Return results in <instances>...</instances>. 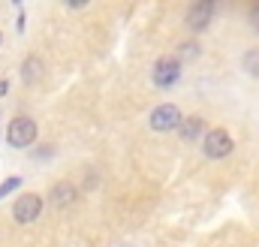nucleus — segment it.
Segmentation results:
<instances>
[{
	"label": "nucleus",
	"mask_w": 259,
	"mask_h": 247,
	"mask_svg": "<svg viewBox=\"0 0 259 247\" xmlns=\"http://www.w3.org/2000/svg\"><path fill=\"white\" fill-rule=\"evenodd\" d=\"M42 208H46V199L39 193H21L12 202V220L21 223V226H30L42 217Z\"/></svg>",
	"instance_id": "nucleus-1"
},
{
	"label": "nucleus",
	"mask_w": 259,
	"mask_h": 247,
	"mask_svg": "<svg viewBox=\"0 0 259 247\" xmlns=\"http://www.w3.org/2000/svg\"><path fill=\"white\" fill-rule=\"evenodd\" d=\"M36 136H39V127H36V121L30 115H18L6 127V142L12 148H30L36 142Z\"/></svg>",
	"instance_id": "nucleus-2"
},
{
	"label": "nucleus",
	"mask_w": 259,
	"mask_h": 247,
	"mask_svg": "<svg viewBox=\"0 0 259 247\" xmlns=\"http://www.w3.org/2000/svg\"><path fill=\"white\" fill-rule=\"evenodd\" d=\"M232 148H235V142H232V136H229L223 127L208 130L205 139H202V154H205L208 160H223V157L232 154Z\"/></svg>",
	"instance_id": "nucleus-3"
},
{
	"label": "nucleus",
	"mask_w": 259,
	"mask_h": 247,
	"mask_svg": "<svg viewBox=\"0 0 259 247\" xmlns=\"http://www.w3.org/2000/svg\"><path fill=\"white\" fill-rule=\"evenodd\" d=\"M184 121V115H181V109L175 106V103H160L151 115H148V127L154 130V133H172V130H178Z\"/></svg>",
	"instance_id": "nucleus-4"
},
{
	"label": "nucleus",
	"mask_w": 259,
	"mask_h": 247,
	"mask_svg": "<svg viewBox=\"0 0 259 247\" xmlns=\"http://www.w3.org/2000/svg\"><path fill=\"white\" fill-rule=\"evenodd\" d=\"M178 78H181V61H178L175 55H163L160 61L154 63V72H151V81H154L157 88H163V91H169L172 85H178Z\"/></svg>",
	"instance_id": "nucleus-5"
},
{
	"label": "nucleus",
	"mask_w": 259,
	"mask_h": 247,
	"mask_svg": "<svg viewBox=\"0 0 259 247\" xmlns=\"http://www.w3.org/2000/svg\"><path fill=\"white\" fill-rule=\"evenodd\" d=\"M214 12H217V3H214V0H199V3H193V6L187 9V15H184V27H187L190 33H202V30L211 24Z\"/></svg>",
	"instance_id": "nucleus-6"
},
{
	"label": "nucleus",
	"mask_w": 259,
	"mask_h": 247,
	"mask_svg": "<svg viewBox=\"0 0 259 247\" xmlns=\"http://www.w3.org/2000/svg\"><path fill=\"white\" fill-rule=\"evenodd\" d=\"M78 184H72L69 178H64V181H58V184H52V190H49V205L55 208V211H66L69 205H75V199H78Z\"/></svg>",
	"instance_id": "nucleus-7"
},
{
	"label": "nucleus",
	"mask_w": 259,
	"mask_h": 247,
	"mask_svg": "<svg viewBox=\"0 0 259 247\" xmlns=\"http://www.w3.org/2000/svg\"><path fill=\"white\" fill-rule=\"evenodd\" d=\"M21 81L24 85H36L39 78H42V72H46V61L39 58V55H27L24 61H21Z\"/></svg>",
	"instance_id": "nucleus-8"
},
{
	"label": "nucleus",
	"mask_w": 259,
	"mask_h": 247,
	"mask_svg": "<svg viewBox=\"0 0 259 247\" xmlns=\"http://www.w3.org/2000/svg\"><path fill=\"white\" fill-rule=\"evenodd\" d=\"M202 133H205V118H199V115L184 118L181 127H178V136H181L184 142H199V139H205Z\"/></svg>",
	"instance_id": "nucleus-9"
},
{
	"label": "nucleus",
	"mask_w": 259,
	"mask_h": 247,
	"mask_svg": "<svg viewBox=\"0 0 259 247\" xmlns=\"http://www.w3.org/2000/svg\"><path fill=\"white\" fill-rule=\"evenodd\" d=\"M175 58H178V61H196V58H199V43H196V39L181 43L178 52H175Z\"/></svg>",
	"instance_id": "nucleus-10"
},
{
	"label": "nucleus",
	"mask_w": 259,
	"mask_h": 247,
	"mask_svg": "<svg viewBox=\"0 0 259 247\" xmlns=\"http://www.w3.org/2000/svg\"><path fill=\"white\" fill-rule=\"evenodd\" d=\"M241 63H244V72H247V75L259 78V49H250V52L241 58Z\"/></svg>",
	"instance_id": "nucleus-11"
},
{
	"label": "nucleus",
	"mask_w": 259,
	"mask_h": 247,
	"mask_svg": "<svg viewBox=\"0 0 259 247\" xmlns=\"http://www.w3.org/2000/svg\"><path fill=\"white\" fill-rule=\"evenodd\" d=\"M12 190H21V178L18 175H12V178H6L3 184H0V199H6Z\"/></svg>",
	"instance_id": "nucleus-12"
},
{
	"label": "nucleus",
	"mask_w": 259,
	"mask_h": 247,
	"mask_svg": "<svg viewBox=\"0 0 259 247\" xmlns=\"http://www.w3.org/2000/svg\"><path fill=\"white\" fill-rule=\"evenodd\" d=\"M247 21H250V27H253V30H259V3H256V6H250Z\"/></svg>",
	"instance_id": "nucleus-13"
},
{
	"label": "nucleus",
	"mask_w": 259,
	"mask_h": 247,
	"mask_svg": "<svg viewBox=\"0 0 259 247\" xmlns=\"http://www.w3.org/2000/svg\"><path fill=\"white\" fill-rule=\"evenodd\" d=\"M15 27H18V30H24V9L18 12V18H15Z\"/></svg>",
	"instance_id": "nucleus-14"
},
{
	"label": "nucleus",
	"mask_w": 259,
	"mask_h": 247,
	"mask_svg": "<svg viewBox=\"0 0 259 247\" xmlns=\"http://www.w3.org/2000/svg\"><path fill=\"white\" fill-rule=\"evenodd\" d=\"M0 46H3V33H0Z\"/></svg>",
	"instance_id": "nucleus-15"
}]
</instances>
